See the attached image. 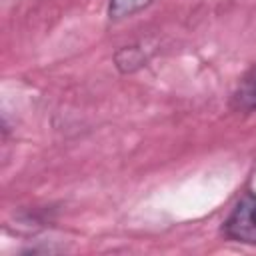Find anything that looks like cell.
Instances as JSON below:
<instances>
[{
	"instance_id": "1",
	"label": "cell",
	"mask_w": 256,
	"mask_h": 256,
	"mask_svg": "<svg viewBox=\"0 0 256 256\" xmlns=\"http://www.w3.org/2000/svg\"><path fill=\"white\" fill-rule=\"evenodd\" d=\"M222 234L228 240L256 246V194L246 192L234 204L222 224Z\"/></svg>"
},
{
	"instance_id": "2",
	"label": "cell",
	"mask_w": 256,
	"mask_h": 256,
	"mask_svg": "<svg viewBox=\"0 0 256 256\" xmlns=\"http://www.w3.org/2000/svg\"><path fill=\"white\" fill-rule=\"evenodd\" d=\"M230 108L242 114L256 112V66H252L238 82L230 96Z\"/></svg>"
},
{
	"instance_id": "3",
	"label": "cell",
	"mask_w": 256,
	"mask_h": 256,
	"mask_svg": "<svg viewBox=\"0 0 256 256\" xmlns=\"http://www.w3.org/2000/svg\"><path fill=\"white\" fill-rule=\"evenodd\" d=\"M154 0H110L108 16H110V20H122V18H128V16L140 12L142 8H146Z\"/></svg>"
}]
</instances>
